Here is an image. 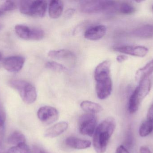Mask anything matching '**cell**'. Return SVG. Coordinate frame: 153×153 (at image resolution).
Wrapping results in <instances>:
<instances>
[{"label": "cell", "mask_w": 153, "mask_h": 153, "mask_svg": "<svg viewBox=\"0 0 153 153\" xmlns=\"http://www.w3.org/2000/svg\"><path fill=\"white\" fill-rule=\"evenodd\" d=\"M97 125V117L94 114L86 113L80 116L78 121L79 132L83 135L92 136Z\"/></svg>", "instance_id": "6"}, {"label": "cell", "mask_w": 153, "mask_h": 153, "mask_svg": "<svg viewBox=\"0 0 153 153\" xmlns=\"http://www.w3.org/2000/svg\"><path fill=\"white\" fill-rule=\"evenodd\" d=\"M134 34L136 37L148 38L153 37V25H145L135 30Z\"/></svg>", "instance_id": "20"}, {"label": "cell", "mask_w": 153, "mask_h": 153, "mask_svg": "<svg viewBox=\"0 0 153 153\" xmlns=\"http://www.w3.org/2000/svg\"><path fill=\"white\" fill-rule=\"evenodd\" d=\"M65 144L67 146L73 149L81 150L89 148L91 143L89 140H82L75 137H69L65 140Z\"/></svg>", "instance_id": "14"}, {"label": "cell", "mask_w": 153, "mask_h": 153, "mask_svg": "<svg viewBox=\"0 0 153 153\" xmlns=\"http://www.w3.org/2000/svg\"><path fill=\"white\" fill-rule=\"evenodd\" d=\"M68 123L66 122H61L52 126L44 134L45 137L54 138L62 134L68 128Z\"/></svg>", "instance_id": "12"}, {"label": "cell", "mask_w": 153, "mask_h": 153, "mask_svg": "<svg viewBox=\"0 0 153 153\" xmlns=\"http://www.w3.org/2000/svg\"><path fill=\"white\" fill-rule=\"evenodd\" d=\"M118 11L124 14H131L135 12V8L128 3L124 2L119 4Z\"/></svg>", "instance_id": "23"}, {"label": "cell", "mask_w": 153, "mask_h": 153, "mask_svg": "<svg viewBox=\"0 0 153 153\" xmlns=\"http://www.w3.org/2000/svg\"><path fill=\"white\" fill-rule=\"evenodd\" d=\"M96 92L100 99L104 100L111 94L112 90V82L110 76L96 81Z\"/></svg>", "instance_id": "8"}, {"label": "cell", "mask_w": 153, "mask_h": 153, "mask_svg": "<svg viewBox=\"0 0 153 153\" xmlns=\"http://www.w3.org/2000/svg\"><path fill=\"white\" fill-rule=\"evenodd\" d=\"M14 29L16 34L21 38L27 40L31 39L32 28L26 25L18 24L15 26Z\"/></svg>", "instance_id": "19"}, {"label": "cell", "mask_w": 153, "mask_h": 153, "mask_svg": "<svg viewBox=\"0 0 153 153\" xmlns=\"http://www.w3.org/2000/svg\"><path fill=\"white\" fill-rule=\"evenodd\" d=\"M113 49L115 51L122 54L138 57H144L149 52L148 49L143 46H121L115 47Z\"/></svg>", "instance_id": "10"}, {"label": "cell", "mask_w": 153, "mask_h": 153, "mask_svg": "<svg viewBox=\"0 0 153 153\" xmlns=\"http://www.w3.org/2000/svg\"><path fill=\"white\" fill-rule=\"evenodd\" d=\"M48 56L51 58L56 59H68L74 57L72 52L67 49L51 50L48 53Z\"/></svg>", "instance_id": "17"}, {"label": "cell", "mask_w": 153, "mask_h": 153, "mask_svg": "<svg viewBox=\"0 0 153 153\" xmlns=\"http://www.w3.org/2000/svg\"><path fill=\"white\" fill-rule=\"evenodd\" d=\"M48 3L45 1H22L19 4L21 13L32 17L42 18L46 13Z\"/></svg>", "instance_id": "5"}, {"label": "cell", "mask_w": 153, "mask_h": 153, "mask_svg": "<svg viewBox=\"0 0 153 153\" xmlns=\"http://www.w3.org/2000/svg\"><path fill=\"white\" fill-rule=\"evenodd\" d=\"M152 88L149 77L139 82V84L130 96L128 102V110L131 114L137 112L144 99L149 94Z\"/></svg>", "instance_id": "3"}, {"label": "cell", "mask_w": 153, "mask_h": 153, "mask_svg": "<svg viewBox=\"0 0 153 153\" xmlns=\"http://www.w3.org/2000/svg\"></svg>", "instance_id": "36"}, {"label": "cell", "mask_w": 153, "mask_h": 153, "mask_svg": "<svg viewBox=\"0 0 153 153\" xmlns=\"http://www.w3.org/2000/svg\"><path fill=\"white\" fill-rule=\"evenodd\" d=\"M16 7L15 4L12 1H6L3 4L1 8L2 10L7 11H11L14 10L16 8Z\"/></svg>", "instance_id": "27"}, {"label": "cell", "mask_w": 153, "mask_h": 153, "mask_svg": "<svg viewBox=\"0 0 153 153\" xmlns=\"http://www.w3.org/2000/svg\"><path fill=\"white\" fill-rule=\"evenodd\" d=\"M25 136L19 131H16L9 136L8 142L10 144L17 146L26 143Z\"/></svg>", "instance_id": "21"}, {"label": "cell", "mask_w": 153, "mask_h": 153, "mask_svg": "<svg viewBox=\"0 0 153 153\" xmlns=\"http://www.w3.org/2000/svg\"><path fill=\"white\" fill-rule=\"evenodd\" d=\"M116 122L112 117H108L96 127L93 135V144L97 153H103L116 128Z\"/></svg>", "instance_id": "1"}, {"label": "cell", "mask_w": 153, "mask_h": 153, "mask_svg": "<svg viewBox=\"0 0 153 153\" xmlns=\"http://www.w3.org/2000/svg\"><path fill=\"white\" fill-rule=\"evenodd\" d=\"M39 119L45 125H49L56 122L59 118L58 110L53 107L44 106L37 112Z\"/></svg>", "instance_id": "7"}, {"label": "cell", "mask_w": 153, "mask_h": 153, "mask_svg": "<svg viewBox=\"0 0 153 153\" xmlns=\"http://www.w3.org/2000/svg\"><path fill=\"white\" fill-rule=\"evenodd\" d=\"M63 9V2L62 1L59 0L51 1L48 6L49 16L52 19H57L62 15Z\"/></svg>", "instance_id": "15"}, {"label": "cell", "mask_w": 153, "mask_h": 153, "mask_svg": "<svg viewBox=\"0 0 153 153\" xmlns=\"http://www.w3.org/2000/svg\"><path fill=\"white\" fill-rule=\"evenodd\" d=\"M5 117L0 114V145L2 144L4 136V122Z\"/></svg>", "instance_id": "26"}, {"label": "cell", "mask_w": 153, "mask_h": 153, "mask_svg": "<svg viewBox=\"0 0 153 153\" xmlns=\"http://www.w3.org/2000/svg\"><path fill=\"white\" fill-rule=\"evenodd\" d=\"M11 87L17 90L24 102L31 104L36 101L37 99V92L36 88L30 83L24 80H11L10 82Z\"/></svg>", "instance_id": "4"}, {"label": "cell", "mask_w": 153, "mask_h": 153, "mask_svg": "<svg viewBox=\"0 0 153 153\" xmlns=\"http://www.w3.org/2000/svg\"><path fill=\"white\" fill-rule=\"evenodd\" d=\"M0 114L4 117H6L5 116V112L4 111V108L3 106L2 103L0 100Z\"/></svg>", "instance_id": "34"}, {"label": "cell", "mask_w": 153, "mask_h": 153, "mask_svg": "<svg viewBox=\"0 0 153 153\" xmlns=\"http://www.w3.org/2000/svg\"><path fill=\"white\" fill-rule=\"evenodd\" d=\"M140 153H152L151 150L146 146H142L140 149Z\"/></svg>", "instance_id": "33"}, {"label": "cell", "mask_w": 153, "mask_h": 153, "mask_svg": "<svg viewBox=\"0 0 153 153\" xmlns=\"http://www.w3.org/2000/svg\"><path fill=\"white\" fill-rule=\"evenodd\" d=\"M111 65L110 61L105 60L97 66L94 72L95 81L110 76Z\"/></svg>", "instance_id": "13"}, {"label": "cell", "mask_w": 153, "mask_h": 153, "mask_svg": "<svg viewBox=\"0 0 153 153\" xmlns=\"http://www.w3.org/2000/svg\"><path fill=\"white\" fill-rule=\"evenodd\" d=\"M119 4L111 1H83L80 3V10L85 13L100 12L113 13L118 11Z\"/></svg>", "instance_id": "2"}, {"label": "cell", "mask_w": 153, "mask_h": 153, "mask_svg": "<svg viewBox=\"0 0 153 153\" xmlns=\"http://www.w3.org/2000/svg\"><path fill=\"white\" fill-rule=\"evenodd\" d=\"M75 10L74 9H69L65 13V17L66 18H70L74 14Z\"/></svg>", "instance_id": "29"}, {"label": "cell", "mask_w": 153, "mask_h": 153, "mask_svg": "<svg viewBox=\"0 0 153 153\" xmlns=\"http://www.w3.org/2000/svg\"><path fill=\"white\" fill-rule=\"evenodd\" d=\"M147 119L153 124V104L151 106L147 112Z\"/></svg>", "instance_id": "28"}, {"label": "cell", "mask_w": 153, "mask_h": 153, "mask_svg": "<svg viewBox=\"0 0 153 153\" xmlns=\"http://www.w3.org/2000/svg\"><path fill=\"white\" fill-rule=\"evenodd\" d=\"M107 28L106 26L103 25H97L86 30L84 33V37L89 40H99L105 36Z\"/></svg>", "instance_id": "11"}, {"label": "cell", "mask_w": 153, "mask_h": 153, "mask_svg": "<svg viewBox=\"0 0 153 153\" xmlns=\"http://www.w3.org/2000/svg\"><path fill=\"white\" fill-rule=\"evenodd\" d=\"M1 52H0V60H1Z\"/></svg>", "instance_id": "35"}, {"label": "cell", "mask_w": 153, "mask_h": 153, "mask_svg": "<svg viewBox=\"0 0 153 153\" xmlns=\"http://www.w3.org/2000/svg\"><path fill=\"white\" fill-rule=\"evenodd\" d=\"M45 67L55 72H66L68 70L67 68L62 64L54 61L47 62L45 64Z\"/></svg>", "instance_id": "25"}, {"label": "cell", "mask_w": 153, "mask_h": 153, "mask_svg": "<svg viewBox=\"0 0 153 153\" xmlns=\"http://www.w3.org/2000/svg\"><path fill=\"white\" fill-rule=\"evenodd\" d=\"M81 107L84 111L90 114L99 113L102 110V107L100 104L89 101L82 102Z\"/></svg>", "instance_id": "18"}, {"label": "cell", "mask_w": 153, "mask_h": 153, "mask_svg": "<svg viewBox=\"0 0 153 153\" xmlns=\"http://www.w3.org/2000/svg\"><path fill=\"white\" fill-rule=\"evenodd\" d=\"M32 152L33 153H48L37 146L32 147Z\"/></svg>", "instance_id": "32"}, {"label": "cell", "mask_w": 153, "mask_h": 153, "mask_svg": "<svg viewBox=\"0 0 153 153\" xmlns=\"http://www.w3.org/2000/svg\"><path fill=\"white\" fill-rule=\"evenodd\" d=\"M7 153H33L32 150L30 149L28 146L25 144L11 147Z\"/></svg>", "instance_id": "24"}, {"label": "cell", "mask_w": 153, "mask_h": 153, "mask_svg": "<svg viewBox=\"0 0 153 153\" xmlns=\"http://www.w3.org/2000/svg\"><path fill=\"white\" fill-rule=\"evenodd\" d=\"M128 59V57L126 55H119L117 57V60L119 63H122L126 61Z\"/></svg>", "instance_id": "30"}, {"label": "cell", "mask_w": 153, "mask_h": 153, "mask_svg": "<svg viewBox=\"0 0 153 153\" xmlns=\"http://www.w3.org/2000/svg\"><path fill=\"white\" fill-rule=\"evenodd\" d=\"M116 153H129L123 146H119L116 150Z\"/></svg>", "instance_id": "31"}, {"label": "cell", "mask_w": 153, "mask_h": 153, "mask_svg": "<svg viewBox=\"0 0 153 153\" xmlns=\"http://www.w3.org/2000/svg\"><path fill=\"white\" fill-rule=\"evenodd\" d=\"M153 130V124L146 119L142 123L139 128V133L140 136L146 137L149 135Z\"/></svg>", "instance_id": "22"}, {"label": "cell", "mask_w": 153, "mask_h": 153, "mask_svg": "<svg viewBox=\"0 0 153 153\" xmlns=\"http://www.w3.org/2000/svg\"><path fill=\"white\" fill-rule=\"evenodd\" d=\"M25 62V58L23 57H9L4 58L3 62V66L8 72H17L22 69Z\"/></svg>", "instance_id": "9"}, {"label": "cell", "mask_w": 153, "mask_h": 153, "mask_svg": "<svg viewBox=\"0 0 153 153\" xmlns=\"http://www.w3.org/2000/svg\"><path fill=\"white\" fill-rule=\"evenodd\" d=\"M153 73V59L146 64L144 66L137 71L135 78L137 81L140 82L145 78L149 77Z\"/></svg>", "instance_id": "16"}]
</instances>
